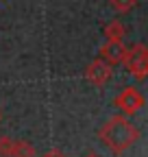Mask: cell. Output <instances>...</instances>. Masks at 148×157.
Segmentation results:
<instances>
[{
	"instance_id": "4",
	"label": "cell",
	"mask_w": 148,
	"mask_h": 157,
	"mask_svg": "<svg viewBox=\"0 0 148 157\" xmlns=\"http://www.w3.org/2000/svg\"><path fill=\"white\" fill-rule=\"evenodd\" d=\"M111 68H113V66H109L105 59L96 57L94 61H89V63H87L83 76H85L94 87H105V85L111 81V76H113V70H111Z\"/></svg>"
},
{
	"instance_id": "6",
	"label": "cell",
	"mask_w": 148,
	"mask_h": 157,
	"mask_svg": "<svg viewBox=\"0 0 148 157\" xmlns=\"http://www.w3.org/2000/svg\"><path fill=\"white\" fill-rule=\"evenodd\" d=\"M102 35H105L107 42H124V37H126V29H124V24L120 22V20H111L109 24H105Z\"/></svg>"
},
{
	"instance_id": "11",
	"label": "cell",
	"mask_w": 148,
	"mask_h": 157,
	"mask_svg": "<svg viewBox=\"0 0 148 157\" xmlns=\"http://www.w3.org/2000/svg\"><path fill=\"white\" fill-rule=\"evenodd\" d=\"M83 157H100V155H98V153H94V151H89V153H87V155H83Z\"/></svg>"
},
{
	"instance_id": "3",
	"label": "cell",
	"mask_w": 148,
	"mask_h": 157,
	"mask_svg": "<svg viewBox=\"0 0 148 157\" xmlns=\"http://www.w3.org/2000/svg\"><path fill=\"white\" fill-rule=\"evenodd\" d=\"M113 105H116V107L120 109V113H124V116H135L137 111L144 109L146 98H144V94H142L137 87L128 85V87H124V90L116 96Z\"/></svg>"
},
{
	"instance_id": "10",
	"label": "cell",
	"mask_w": 148,
	"mask_h": 157,
	"mask_svg": "<svg viewBox=\"0 0 148 157\" xmlns=\"http://www.w3.org/2000/svg\"><path fill=\"white\" fill-rule=\"evenodd\" d=\"M42 157H68L63 151H59V148H52V151H48V153H44Z\"/></svg>"
},
{
	"instance_id": "2",
	"label": "cell",
	"mask_w": 148,
	"mask_h": 157,
	"mask_svg": "<svg viewBox=\"0 0 148 157\" xmlns=\"http://www.w3.org/2000/svg\"><path fill=\"white\" fill-rule=\"evenodd\" d=\"M124 68L126 72L131 74L137 81H144L148 76V46L144 44H135L126 50V57H124Z\"/></svg>"
},
{
	"instance_id": "12",
	"label": "cell",
	"mask_w": 148,
	"mask_h": 157,
	"mask_svg": "<svg viewBox=\"0 0 148 157\" xmlns=\"http://www.w3.org/2000/svg\"><path fill=\"white\" fill-rule=\"evenodd\" d=\"M0 122H2V111H0Z\"/></svg>"
},
{
	"instance_id": "5",
	"label": "cell",
	"mask_w": 148,
	"mask_h": 157,
	"mask_svg": "<svg viewBox=\"0 0 148 157\" xmlns=\"http://www.w3.org/2000/svg\"><path fill=\"white\" fill-rule=\"evenodd\" d=\"M126 50L128 48L124 46V42H105L98 50V57L105 59L109 66H120L126 57Z\"/></svg>"
},
{
	"instance_id": "1",
	"label": "cell",
	"mask_w": 148,
	"mask_h": 157,
	"mask_svg": "<svg viewBox=\"0 0 148 157\" xmlns=\"http://www.w3.org/2000/svg\"><path fill=\"white\" fill-rule=\"evenodd\" d=\"M98 140L109 148V153L122 155L139 140V129L128 120V116L116 113L98 129Z\"/></svg>"
},
{
	"instance_id": "8",
	"label": "cell",
	"mask_w": 148,
	"mask_h": 157,
	"mask_svg": "<svg viewBox=\"0 0 148 157\" xmlns=\"http://www.w3.org/2000/svg\"><path fill=\"white\" fill-rule=\"evenodd\" d=\"M109 5L116 13H128L137 7V0H109Z\"/></svg>"
},
{
	"instance_id": "9",
	"label": "cell",
	"mask_w": 148,
	"mask_h": 157,
	"mask_svg": "<svg viewBox=\"0 0 148 157\" xmlns=\"http://www.w3.org/2000/svg\"><path fill=\"white\" fill-rule=\"evenodd\" d=\"M13 137L9 135H0V157H11L13 153Z\"/></svg>"
},
{
	"instance_id": "7",
	"label": "cell",
	"mask_w": 148,
	"mask_h": 157,
	"mask_svg": "<svg viewBox=\"0 0 148 157\" xmlns=\"http://www.w3.org/2000/svg\"><path fill=\"white\" fill-rule=\"evenodd\" d=\"M11 157H37V151L31 142L26 140H15L13 142V153Z\"/></svg>"
}]
</instances>
